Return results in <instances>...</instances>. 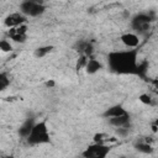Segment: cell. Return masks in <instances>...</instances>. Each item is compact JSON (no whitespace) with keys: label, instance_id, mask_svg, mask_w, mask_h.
<instances>
[{"label":"cell","instance_id":"1","mask_svg":"<svg viewBox=\"0 0 158 158\" xmlns=\"http://www.w3.org/2000/svg\"><path fill=\"white\" fill-rule=\"evenodd\" d=\"M109 67L117 74H136L137 73V51L125 49L114 51L107 57Z\"/></svg>","mask_w":158,"mask_h":158},{"label":"cell","instance_id":"8","mask_svg":"<svg viewBox=\"0 0 158 158\" xmlns=\"http://www.w3.org/2000/svg\"><path fill=\"white\" fill-rule=\"evenodd\" d=\"M109 125L117 128V127H130V115L126 112L123 115L120 116H115V117H109L107 118Z\"/></svg>","mask_w":158,"mask_h":158},{"label":"cell","instance_id":"14","mask_svg":"<svg viewBox=\"0 0 158 158\" xmlns=\"http://www.w3.org/2000/svg\"><path fill=\"white\" fill-rule=\"evenodd\" d=\"M52 49H53L52 46H42V47H38V48L35 51V56H36L37 58H42V57L47 56L48 53H51Z\"/></svg>","mask_w":158,"mask_h":158},{"label":"cell","instance_id":"5","mask_svg":"<svg viewBox=\"0 0 158 158\" xmlns=\"http://www.w3.org/2000/svg\"><path fill=\"white\" fill-rule=\"evenodd\" d=\"M110 152V147L106 143H93L88 146L83 152L81 156L85 158H105Z\"/></svg>","mask_w":158,"mask_h":158},{"label":"cell","instance_id":"2","mask_svg":"<svg viewBox=\"0 0 158 158\" xmlns=\"http://www.w3.org/2000/svg\"><path fill=\"white\" fill-rule=\"evenodd\" d=\"M49 139H51V137H49V130H48L47 122L44 120H42L40 122H35V125L32 126L31 132L26 137L27 143L31 144V146L44 144V143H48Z\"/></svg>","mask_w":158,"mask_h":158},{"label":"cell","instance_id":"9","mask_svg":"<svg viewBox=\"0 0 158 158\" xmlns=\"http://www.w3.org/2000/svg\"><path fill=\"white\" fill-rule=\"evenodd\" d=\"M86 70L88 74H95L96 72H99L100 69H102V64L96 59L94 58L93 56L88 58V62H86V65L84 68Z\"/></svg>","mask_w":158,"mask_h":158},{"label":"cell","instance_id":"18","mask_svg":"<svg viewBox=\"0 0 158 158\" xmlns=\"http://www.w3.org/2000/svg\"><path fill=\"white\" fill-rule=\"evenodd\" d=\"M0 51L1 52H11L12 51V44L7 40H0Z\"/></svg>","mask_w":158,"mask_h":158},{"label":"cell","instance_id":"16","mask_svg":"<svg viewBox=\"0 0 158 158\" xmlns=\"http://www.w3.org/2000/svg\"><path fill=\"white\" fill-rule=\"evenodd\" d=\"M93 53H94V46H93V43H90L89 41H86V43H85V46L83 48V53L81 54H84L86 57H91Z\"/></svg>","mask_w":158,"mask_h":158},{"label":"cell","instance_id":"6","mask_svg":"<svg viewBox=\"0 0 158 158\" xmlns=\"http://www.w3.org/2000/svg\"><path fill=\"white\" fill-rule=\"evenodd\" d=\"M22 23H26V16L21 12H12V14L7 15L4 20V25L7 28L16 27V26L22 25Z\"/></svg>","mask_w":158,"mask_h":158},{"label":"cell","instance_id":"20","mask_svg":"<svg viewBox=\"0 0 158 158\" xmlns=\"http://www.w3.org/2000/svg\"><path fill=\"white\" fill-rule=\"evenodd\" d=\"M93 139L95 143H106V141H109V136L106 133H96Z\"/></svg>","mask_w":158,"mask_h":158},{"label":"cell","instance_id":"12","mask_svg":"<svg viewBox=\"0 0 158 158\" xmlns=\"http://www.w3.org/2000/svg\"><path fill=\"white\" fill-rule=\"evenodd\" d=\"M7 36H9L10 40H12V41L16 42V43H23V42H26V40H27V33H19V32H16L14 28H10V30H9Z\"/></svg>","mask_w":158,"mask_h":158},{"label":"cell","instance_id":"15","mask_svg":"<svg viewBox=\"0 0 158 158\" xmlns=\"http://www.w3.org/2000/svg\"><path fill=\"white\" fill-rule=\"evenodd\" d=\"M10 85V78L6 73L0 72V91L5 90L7 86Z\"/></svg>","mask_w":158,"mask_h":158},{"label":"cell","instance_id":"13","mask_svg":"<svg viewBox=\"0 0 158 158\" xmlns=\"http://www.w3.org/2000/svg\"><path fill=\"white\" fill-rule=\"evenodd\" d=\"M135 147H136V149L138 152H142V153H151L153 151L151 143L148 142V139H139L138 142H136Z\"/></svg>","mask_w":158,"mask_h":158},{"label":"cell","instance_id":"22","mask_svg":"<svg viewBox=\"0 0 158 158\" xmlns=\"http://www.w3.org/2000/svg\"><path fill=\"white\" fill-rule=\"evenodd\" d=\"M152 131H153V132H157V125H156V123L152 125Z\"/></svg>","mask_w":158,"mask_h":158},{"label":"cell","instance_id":"17","mask_svg":"<svg viewBox=\"0 0 158 158\" xmlns=\"http://www.w3.org/2000/svg\"><path fill=\"white\" fill-rule=\"evenodd\" d=\"M88 58H89V57H86V56H84V54H80V56H79V58H78V60H77L75 68H77L78 70H79V69L85 68L86 62H88Z\"/></svg>","mask_w":158,"mask_h":158},{"label":"cell","instance_id":"7","mask_svg":"<svg viewBox=\"0 0 158 158\" xmlns=\"http://www.w3.org/2000/svg\"><path fill=\"white\" fill-rule=\"evenodd\" d=\"M120 40H121V42H122V44L125 47L132 48V49L136 48L139 44V41H141L139 36L137 33H135V32H125V33L121 35Z\"/></svg>","mask_w":158,"mask_h":158},{"label":"cell","instance_id":"19","mask_svg":"<svg viewBox=\"0 0 158 158\" xmlns=\"http://www.w3.org/2000/svg\"><path fill=\"white\" fill-rule=\"evenodd\" d=\"M138 100L142 102V104H144V105H153V99H152V96L149 95V94H141L139 96H138Z\"/></svg>","mask_w":158,"mask_h":158},{"label":"cell","instance_id":"10","mask_svg":"<svg viewBox=\"0 0 158 158\" xmlns=\"http://www.w3.org/2000/svg\"><path fill=\"white\" fill-rule=\"evenodd\" d=\"M127 111L121 106V105H112L110 106L109 109H106L102 114V116L105 118H109V117H115V116H120V115H123L126 114Z\"/></svg>","mask_w":158,"mask_h":158},{"label":"cell","instance_id":"3","mask_svg":"<svg viewBox=\"0 0 158 158\" xmlns=\"http://www.w3.org/2000/svg\"><path fill=\"white\" fill-rule=\"evenodd\" d=\"M46 11V6L42 0H23L20 5V12L26 17H37L41 16Z\"/></svg>","mask_w":158,"mask_h":158},{"label":"cell","instance_id":"11","mask_svg":"<svg viewBox=\"0 0 158 158\" xmlns=\"http://www.w3.org/2000/svg\"><path fill=\"white\" fill-rule=\"evenodd\" d=\"M33 125H35V120H33V118H27V120L21 125V127H20V130H19V135H20L21 137L26 138V137L28 136V133L31 132Z\"/></svg>","mask_w":158,"mask_h":158},{"label":"cell","instance_id":"21","mask_svg":"<svg viewBox=\"0 0 158 158\" xmlns=\"http://www.w3.org/2000/svg\"><path fill=\"white\" fill-rule=\"evenodd\" d=\"M46 86H54V81L53 80H48V81H46Z\"/></svg>","mask_w":158,"mask_h":158},{"label":"cell","instance_id":"4","mask_svg":"<svg viewBox=\"0 0 158 158\" xmlns=\"http://www.w3.org/2000/svg\"><path fill=\"white\" fill-rule=\"evenodd\" d=\"M152 20L153 19L148 14H138V15H136L132 19L131 27L133 28L135 33H137V35H144V33H147L149 31Z\"/></svg>","mask_w":158,"mask_h":158}]
</instances>
